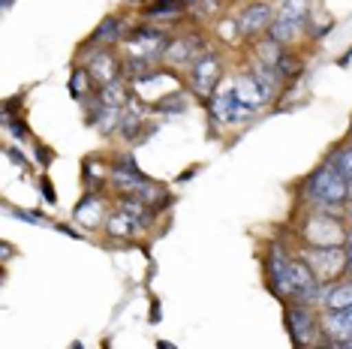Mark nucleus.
<instances>
[{
    "label": "nucleus",
    "mask_w": 352,
    "mask_h": 349,
    "mask_svg": "<svg viewBox=\"0 0 352 349\" xmlns=\"http://www.w3.org/2000/svg\"><path fill=\"white\" fill-rule=\"evenodd\" d=\"M346 193H349V181L334 169V163L328 157L301 181V199L314 211L322 214H338L340 208H346L349 205Z\"/></svg>",
    "instance_id": "nucleus-1"
},
{
    "label": "nucleus",
    "mask_w": 352,
    "mask_h": 349,
    "mask_svg": "<svg viewBox=\"0 0 352 349\" xmlns=\"http://www.w3.org/2000/svg\"><path fill=\"white\" fill-rule=\"evenodd\" d=\"M283 325H286V335H289V340H292V349H307V346L325 344L322 316L316 313L314 304L286 301L283 304Z\"/></svg>",
    "instance_id": "nucleus-2"
},
{
    "label": "nucleus",
    "mask_w": 352,
    "mask_h": 349,
    "mask_svg": "<svg viewBox=\"0 0 352 349\" xmlns=\"http://www.w3.org/2000/svg\"><path fill=\"white\" fill-rule=\"evenodd\" d=\"M223 78V60L214 49H202V54L193 60V67L187 69V85H190V93L199 100H211L217 93V85Z\"/></svg>",
    "instance_id": "nucleus-3"
},
{
    "label": "nucleus",
    "mask_w": 352,
    "mask_h": 349,
    "mask_svg": "<svg viewBox=\"0 0 352 349\" xmlns=\"http://www.w3.org/2000/svg\"><path fill=\"white\" fill-rule=\"evenodd\" d=\"M169 39H172L169 30L163 27H154V25L135 27L124 39V58H148V60L163 63V52L169 45Z\"/></svg>",
    "instance_id": "nucleus-4"
},
{
    "label": "nucleus",
    "mask_w": 352,
    "mask_h": 349,
    "mask_svg": "<svg viewBox=\"0 0 352 349\" xmlns=\"http://www.w3.org/2000/svg\"><path fill=\"white\" fill-rule=\"evenodd\" d=\"M289 265L292 256L286 253V247L280 241H271L262 256V271H265V286L271 289V295L286 298L289 295Z\"/></svg>",
    "instance_id": "nucleus-5"
},
{
    "label": "nucleus",
    "mask_w": 352,
    "mask_h": 349,
    "mask_svg": "<svg viewBox=\"0 0 352 349\" xmlns=\"http://www.w3.org/2000/svg\"><path fill=\"white\" fill-rule=\"evenodd\" d=\"M322 289L325 283L310 271V265L304 262L301 256H292V265H289V295L286 301H301V304H319L322 301Z\"/></svg>",
    "instance_id": "nucleus-6"
},
{
    "label": "nucleus",
    "mask_w": 352,
    "mask_h": 349,
    "mask_svg": "<svg viewBox=\"0 0 352 349\" xmlns=\"http://www.w3.org/2000/svg\"><path fill=\"white\" fill-rule=\"evenodd\" d=\"M301 259L322 283H334L346 274V250L343 247H304Z\"/></svg>",
    "instance_id": "nucleus-7"
},
{
    "label": "nucleus",
    "mask_w": 352,
    "mask_h": 349,
    "mask_svg": "<svg viewBox=\"0 0 352 349\" xmlns=\"http://www.w3.org/2000/svg\"><path fill=\"white\" fill-rule=\"evenodd\" d=\"M274 19H277V10L268 0H250V3L235 15V34L241 39H259L262 34H268Z\"/></svg>",
    "instance_id": "nucleus-8"
},
{
    "label": "nucleus",
    "mask_w": 352,
    "mask_h": 349,
    "mask_svg": "<svg viewBox=\"0 0 352 349\" xmlns=\"http://www.w3.org/2000/svg\"><path fill=\"white\" fill-rule=\"evenodd\" d=\"M82 49H91V45H82ZM78 54L87 58L85 69L91 73V78H94V85L97 87H106L109 82H115V78H124V60L115 58L111 49H94L91 54H85V52H78Z\"/></svg>",
    "instance_id": "nucleus-9"
},
{
    "label": "nucleus",
    "mask_w": 352,
    "mask_h": 349,
    "mask_svg": "<svg viewBox=\"0 0 352 349\" xmlns=\"http://www.w3.org/2000/svg\"><path fill=\"white\" fill-rule=\"evenodd\" d=\"M208 112H211V126H232V124H244L250 121L253 112L250 109H244L241 102L235 100V93H232V87H226V91L214 93L211 100H208Z\"/></svg>",
    "instance_id": "nucleus-10"
},
{
    "label": "nucleus",
    "mask_w": 352,
    "mask_h": 349,
    "mask_svg": "<svg viewBox=\"0 0 352 349\" xmlns=\"http://www.w3.org/2000/svg\"><path fill=\"white\" fill-rule=\"evenodd\" d=\"M205 43L199 34H178L169 39V45H166L163 52V63L172 69H190L193 67V60L202 54Z\"/></svg>",
    "instance_id": "nucleus-11"
},
{
    "label": "nucleus",
    "mask_w": 352,
    "mask_h": 349,
    "mask_svg": "<svg viewBox=\"0 0 352 349\" xmlns=\"http://www.w3.org/2000/svg\"><path fill=\"white\" fill-rule=\"evenodd\" d=\"M145 100H135V93L130 102L121 109V121H118V139L124 142H139L142 139V126H145V115L151 112V106H142Z\"/></svg>",
    "instance_id": "nucleus-12"
},
{
    "label": "nucleus",
    "mask_w": 352,
    "mask_h": 349,
    "mask_svg": "<svg viewBox=\"0 0 352 349\" xmlns=\"http://www.w3.org/2000/svg\"><path fill=\"white\" fill-rule=\"evenodd\" d=\"M232 93H235V100L241 102L244 109H250V112H262V109L268 106V97H265V91L259 87V82L250 76V73H238L235 78H232Z\"/></svg>",
    "instance_id": "nucleus-13"
},
{
    "label": "nucleus",
    "mask_w": 352,
    "mask_h": 349,
    "mask_svg": "<svg viewBox=\"0 0 352 349\" xmlns=\"http://www.w3.org/2000/svg\"><path fill=\"white\" fill-rule=\"evenodd\" d=\"M124 30H126V25H124L121 15H106V19L97 25V30L85 39V45H91V49H111V45H118L126 39Z\"/></svg>",
    "instance_id": "nucleus-14"
},
{
    "label": "nucleus",
    "mask_w": 352,
    "mask_h": 349,
    "mask_svg": "<svg viewBox=\"0 0 352 349\" xmlns=\"http://www.w3.org/2000/svg\"><path fill=\"white\" fill-rule=\"evenodd\" d=\"M322 335L325 344H343L352 337V307L346 311H322Z\"/></svg>",
    "instance_id": "nucleus-15"
},
{
    "label": "nucleus",
    "mask_w": 352,
    "mask_h": 349,
    "mask_svg": "<svg viewBox=\"0 0 352 349\" xmlns=\"http://www.w3.org/2000/svg\"><path fill=\"white\" fill-rule=\"evenodd\" d=\"M106 202H102V196L97 193H85V199L76 205L73 211V220L76 223H82L85 229H97V226H106Z\"/></svg>",
    "instance_id": "nucleus-16"
},
{
    "label": "nucleus",
    "mask_w": 352,
    "mask_h": 349,
    "mask_svg": "<svg viewBox=\"0 0 352 349\" xmlns=\"http://www.w3.org/2000/svg\"><path fill=\"white\" fill-rule=\"evenodd\" d=\"M319 307L322 311H346V307H352V277H340L334 283H325Z\"/></svg>",
    "instance_id": "nucleus-17"
},
{
    "label": "nucleus",
    "mask_w": 352,
    "mask_h": 349,
    "mask_svg": "<svg viewBox=\"0 0 352 349\" xmlns=\"http://www.w3.org/2000/svg\"><path fill=\"white\" fill-rule=\"evenodd\" d=\"M304 30H307V21H295V19H286V15H277L274 21H271V27H268V39H274L277 45H292L295 39H301L304 36Z\"/></svg>",
    "instance_id": "nucleus-18"
},
{
    "label": "nucleus",
    "mask_w": 352,
    "mask_h": 349,
    "mask_svg": "<svg viewBox=\"0 0 352 349\" xmlns=\"http://www.w3.org/2000/svg\"><path fill=\"white\" fill-rule=\"evenodd\" d=\"M135 232H139V223H135L126 211L118 208L106 217V235L111 238V241H124V238H133Z\"/></svg>",
    "instance_id": "nucleus-19"
},
{
    "label": "nucleus",
    "mask_w": 352,
    "mask_h": 349,
    "mask_svg": "<svg viewBox=\"0 0 352 349\" xmlns=\"http://www.w3.org/2000/svg\"><path fill=\"white\" fill-rule=\"evenodd\" d=\"M97 91H100V87L94 85L91 73H87L82 63H78V67L73 69V76H69V97L78 100V102H85V100H91Z\"/></svg>",
    "instance_id": "nucleus-20"
},
{
    "label": "nucleus",
    "mask_w": 352,
    "mask_h": 349,
    "mask_svg": "<svg viewBox=\"0 0 352 349\" xmlns=\"http://www.w3.org/2000/svg\"><path fill=\"white\" fill-rule=\"evenodd\" d=\"M184 10H190L187 0H151V3L142 10L145 19H178Z\"/></svg>",
    "instance_id": "nucleus-21"
},
{
    "label": "nucleus",
    "mask_w": 352,
    "mask_h": 349,
    "mask_svg": "<svg viewBox=\"0 0 352 349\" xmlns=\"http://www.w3.org/2000/svg\"><path fill=\"white\" fill-rule=\"evenodd\" d=\"M187 106H190V97L184 91H175V93H166V97H160L154 100V112L160 115H181V112H187Z\"/></svg>",
    "instance_id": "nucleus-22"
},
{
    "label": "nucleus",
    "mask_w": 352,
    "mask_h": 349,
    "mask_svg": "<svg viewBox=\"0 0 352 349\" xmlns=\"http://www.w3.org/2000/svg\"><path fill=\"white\" fill-rule=\"evenodd\" d=\"M328 160L334 163V169H338L343 178L352 181V139H346V142H343V145H338V148H331Z\"/></svg>",
    "instance_id": "nucleus-23"
},
{
    "label": "nucleus",
    "mask_w": 352,
    "mask_h": 349,
    "mask_svg": "<svg viewBox=\"0 0 352 349\" xmlns=\"http://www.w3.org/2000/svg\"><path fill=\"white\" fill-rule=\"evenodd\" d=\"M277 15H286V19L295 21H310V0H280Z\"/></svg>",
    "instance_id": "nucleus-24"
},
{
    "label": "nucleus",
    "mask_w": 352,
    "mask_h": 349,
    "mask_svg": "<svg viewBox=\"0 0 352 349\" xmlns=\"http://www.w3.org/2000/svg\"><path fill=\"white\" fill-rule=\"evenodd\" d=\"M39 190H43V196H45V202H58V196H54V187H52V181L49 178H43V181H39Z\"/></svg>",
    "instance_id": "nucleus-25"
},
{
    "label": "nucleus",
    "mask_w": 352,
    "mask_h": 349,
    "mask_svg": "<svg viewBox=\"0 0 352 349\" xmlns=\"http://www.w3.org/2000/svg\"><path fill=\"white\" fill-rule=\"evenodd\" d=\"M343 250H346V274H352V226L346 232V241H343Z\"/></svg>",
    "instance_id": "nucleus-26"
},
{
    "label": "nucleus",
    "mask_w": 352,
    "mask_h": 349,
    "mask_svg": "<svg viewBox=\"0 0 352 349\" xmlns=\"http://www.w3.org/2000/svg\"><path fill=\"white\" fill-rule=\"evenodd\" d=\"M6 157H10V160H15L19 166H28L25 157H21V154H15V148H6Z\"/></svg>",
    "instance_id": "nucleus-27"
},
{
    "label": "nucleus",
    "mask_w": 352,
    "mask_h": 349,
    "mask_svg": "<svg viewBox=\"0 0 352 349\" xmlns=\"http://www.w3.org/2000/svg\"><path fill=\"white\" fill-rule=\"evenodd\" d=\"M36 157H39V163H49V160H52L49 148H43V145H39V148H36Z\"/></svg>",
    "instance_id": "nucleus-28"
},
{
    "label": "nucleus",
    "mask_w": 352,
    "mask_h": 349,
    "mask_svg": "<svg viewBox=\"0 0 352 349\" xmlns=\"http://www.w3.org/2000/svg\"><path fill=\"white\" fill-rule=\"evenodd\" d=\"M307 349H340L338 344H316V346H307Z\"/></svg>",
    "instance_id": "nucleus-29"
},
{
    "label": "nucleus",
    "mask_w": 352,
    "mask_h": 349,
    "mask_svg": "<svg viewBox=\"0 0 352 349\" xmlns=\"http://www.w3.org/2000/svg\"><path fill=\"white\" fill-rule=\"evenodd\" d=\"M157 349H175V346H172V344H166V340H160Z\"/></svg>",
    "instance_id": "nucleus-30"
},
{
    "label": "nucleus",
    "mask_w": 352,
    "mask_h": 349,
    "mask_svg": "<svg viewBox=\"0 0 352 349\" xmlns=\"http://www.w3.org/2000/svg\"><path fill=\"white\" fill-rule=\"evenodd\" d=\"M338 346H340V349H352V337H349V340H343V344H338Z\"/></svg>",
    "instance_id": "nucleus-31"
},
{
    "label": "nucleus",
    "mask_w": 352,
    "mask_h": 349,
    "mask_svg": "<svg viewBox=\"0 0 352 349\" xmlns=\"http://www.w3.org/2000/svg\"><path fill=\"white\" fill-rule=\"evenodd\" d=\"M349 223H352V205H349Z\"/></svg>",
    "instance_id": "nucleus-32"
},
{
    "label": "nucleus",
    "mask_w": 352,
    "mask_h": 349,
    "mask_svg": "<svg viewBox=\"0 0 352 349\" xmlns=\"http://www.w3.org/2000/svg\"><path fill=\"white\" fill-rule=\"evenodd\" d=\"M346 139H352V126H349V133H346Z\"/></svg>",
    "instance_id": "nucleus-33"
}]
</instances>
